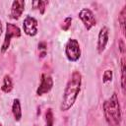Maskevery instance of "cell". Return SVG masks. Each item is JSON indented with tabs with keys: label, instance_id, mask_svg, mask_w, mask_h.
<instances>
[{
	"label": "cell",
	"instance_id": "cell-7",
	"mask_svg": "<svg viewBox=\"0 0 126 126\" xmlns=\"http://www.w3.org/2000/svg\"><path fill=\"white\" fill-rule=\"evenodd\" d=\"M23 30L24 32L29 36H34L37 34V20L30 15H28L23 22Z\"/></svg>",
	"mask_w": 126,
	"mask_h": 126
},
{
	"label": "cell",
	"instance_id": "cell-18",
	"mask_svg": "<svg viewBox=\"0 0 126 126\" xmlns=\"http://www.w3.org/2000/svg\"><path fill=\"white\" fill-rule=\"evenodd\" d=\"M71 24H72V18L71 17H66L61 25V29L64 31V32H67L70 27H71Z\"/></svg>",
	"mask_w": 126,
	"mask_h": 126
},
{
	"label": "cell",
	"instance_id": "cell-9",
	"mask_svg": "<svg viewBox=\"0 0 126 126\" xmlns=\"http://www.w3.org/2000/svg\"><path fill=\"white\" fill-rule=\"evenodd\" d=\"M25 1L23 0H15L12 3L11 6V12H10V17L14 20L20 19V17L23 15L25 11Z\"/></svg>",
	"mask_w": 126,
	"mask_h": 126
},
{
	"label": "cell",
	"instance_id": "cell-2",
	"mask_svg": "<svg viewBox=\"0 0 126 126\" xmlns=\"http://www.w3.org/2000/svg\"><path fill=\"white\" fill-rule=\"evenodd\" d=\"M104 118L109 126H120L121 122V108L116 93L106 99L102 104Z\"/></svg>",
	"mask_w": 126,
	"mask_h": 126
},
{
	"label": "cell",
	"instance_id": "cell-15",
	"mask_svg": "<svg viewBox=\"0 0 126 126\" xmlns=\"http://www.w3.org/2000/svg\"><path fill=\"white\" fill-rule=\"evenodd\" d=\"M125 72H126V68H125V59L124 57L121 59V88H122V92L123 94H125Z\"/></svg>",
	"mask_w": 126,
	"mask_h": 126
},
{
	"label": "cell",
	"instance_id": "cell-21",
	"mask_svg": "<svg viewBox=\"0 0 126 126\" xmlns=\"http://www.w3.org/2000/svg\"><path fill=\"white\" fill-rule=\"evenodd\" d=\"M0 126H2V125H1V124H0Z\"/></svg>",
	"mask_w": 126,
	"mask_h": 126
},
{
	"label": "cell",
	"instance_id": "cell-19",
	"mask_svg": "<svg viewBox=\"0 0 126 126\" xmlns=\"http://www.w3.org/2000/svg\"><path fill=\"white\" fill-rule=\"evenodd\" d=\"M118 45H119V49H120V52H121L122 54H124V41H123V39H120V40H119V43H118Z\"/></svg>",
	"mask_w": 126,
	"mask_h": 126
},
{
	"label": "cell",
	"instance_id": "cell-6",
	"mask_svg": "<svg viewBox=\"0 0 126 126\" xmlns=\"http://www.w3.org/2000/svg\"><path fill=\"white\" fill-rule=\"evenodd\" d=\"M53 79L50 75L46 74V73H42L41 77H40V83L39 86L36 90V94L37 95H42L45 94L47 93H49L51 91V89L53 88Z\"/></svg>",
	"mask_w": 126,
	"mask_h": 126
},
{
	"label": "cell",
	"instance_id": "cell-11",
	"mask_svg": "<svg viewBox=\"0 0 126 126\" xmlns=\"http://www.w3.org/2000/svg\"><path fill=\"white\" fill-rule=\"evenodd\" d=\"M13 90V80L10 75H5L3 78V83L1 86V91L8 94Z\"/></svg>",
	"mask_w": 126,
	"mask_h": 126
},
{
	"label": "cell",
	"instance_id": "cell-5",
	"mask_svg": "<svg viewBox=\"0 0 126 126\" xmlns=\"http://www.w3.org/2000/svg\"><path fill=\"white\" fill-rule=\"evenodd\" d=\"M78 17L84 24V27L87 29V31H90L93 27H94L96 25V20H95L94 14L93 13L92 10H90L88 8H83L79 12Z\"/></svg>",
	"mask_w": 126,
	"mask_h": 126
},
{
	"label": "cell",
	"instance_id": "cell-10",
	"mask_svg": "<svg viewBox=\"0 0 126 126\" xmlns=\"http://www.w3.org/2000/svg\"><path fill=\"white\" fill-rule=\"evenodd\" d=\"M12 113L14 115V118L16 121H20L22 118V107H21V101L19 98H15L13 100L12 104Z\"/></svg>",
	"mask_w": 126,
	"mask_h": 126
},
{
	"label": "cell",
	"instance_id": "cell-16",
	"mask_svg": "<svg viewBox=\"0 0 126 126\" xmlns=\"http://www.w3.org/2000/svg\"><path fill=\"white\" fill-rule=\"evenodd\" d=\"M112 78H113V72H112V70L107 69V70H105V71L103 72V75H102V82H103L104 84L110 82V81L112 80Z\"/></svg>",
	"mask_w": 126,
	"mask_h": 126
},
{
	"label": "cell",
	"instance_id": "cell-8",
	"mask_svg": "<svg viewBox=\"0 0 126 126\" xmlns=\"http://www.w3.org/2000/svg\"><path fill=\"white\" fill-rule=\"evenodd\" d=\"M108 37H109V30L107 27H102L98 32L97 35V44H96V49L97 52L100 54L104 51L106 44L108 42Z\"/></svg>",
	"mask_w": 126,
	"mask_h": 126
},
{
	"label": "cell",
	"instance_id": "cell-20",
	"mask_svg": "<svg viewBox=\"0 0 126 126\" xmlns=\"http://www.w3.org/2000/svg\"><path fill=\"white\" fill-rule=\"evenodd\" d=\"M2 32H3V27H2V23H1V20H0V36L2 34Z\"/></svg>",
	"mask_w": 126,
	"mask_h": 126
},
{
	"label": "cell",
	"instance_id": "cell-12",
	"mask_svg": "<svg viewBox=\"0 0 126 126\" xmlns=\"http://www.w3.org/2000/svg\"><path fill=\"white\" fill-rule=\"evenodd\" d=\"M47 4H48V1H41V0L33 1V2H32V6H33V8H34V9H37L41 15L44 14L45 7H46Z\"/></svg>",
	"mask_w": 126,
	"mask_h": 126
},
{
	"label": "cell",
	"instance_id": "cell-3",
	"mask_svg": "<svg viewBox=\"0 0 126 126\" xmlns=\"http://www.w3.org/2000/svg\"><path fill=\"white\" fill-rule=\"evenodd\" d=\"M21 35H22V32L18 26H16L15 24H12V23H7L6 24V32H5L4 40H3V43L1 46V52L5 53L8 50V48L10 46L11 38L21 37Z\"/></svg>",
	"mask_w": 126,
	"mask_h": 126
},
{
	"label": "cell",
	"instance_id": "cell-13",
	"mask_svg": "<svg viewBox=\"0 0 126 126\" xmlns=\"http://www.w3.org/2000/svg\"><path fill=\"white\" fill-rule=\"evenodd\" d=\"M118 21L121 27V31L123 33H125V22H126V7H123L121 10L119 16H118Z\"/></svg>",
	"mask_w": 126,
	"mask_h": 126
},
{
	"label": "cell",
	"instance_id": "cell-4",
	"mask_svg": "<svg viewBox=\"0 0 126 126\" xmlns=\"http://www.w3.org/2000/svg\"><path fill=\"white\" fill-rule=\"evenodd\" d=\"M65 55L71 62H76L81 57V47L79 41L75 38H70L65 44Z\"/></svg>",
	"mask_w": 126,
	"mask_h": 126
},
{
	"label": "cell",
	"instance_id": "cell-1",
	"mask_svg": "<svg viewBox=\"0 0 126 126\" xmlns=\"http://www.w3.org/2000/svg\"><path fill=\"white\" fill-rule=\"evenodd\" d=\"M81 86H82V75L79 71H74L64 89L62 101L60 104V109L62 111H67L74 105L80 94Z\"/></svg>",
	"mask_w": 126,
	"mask_h": 126
},
{
	"label": "cell",
	"instance_id": "cell-17",
	"mask_svg": "<svg viewBox=\"0 0 126 126\" xmlns=\"http://www.w3.org/2000/svg\"><path fill=\"white\" fill-rule=\"evenodd\" d=\"M46 50H47L46 43L44 41H40L38 43V51H39V57L40 58H44L46 56Z\"/></svg>",
	"mask_w": 126,
	"mask_h": 126
},
{
	"label": "cell",
	"instance_id": "cell-14",
	"mask_svg": "<svg viewBox=\"0 0 126 126\" xmlns=\"http://www.w3.org/2000/svg\"><path fill=\"white\" fill-rule=\"evenodd\" d=\"M54 124V116L51 108H47L45 111V126H53Z\"/></svg>",
	"mask_w": 126,
	"mask_h": 126
}]
</instances>
